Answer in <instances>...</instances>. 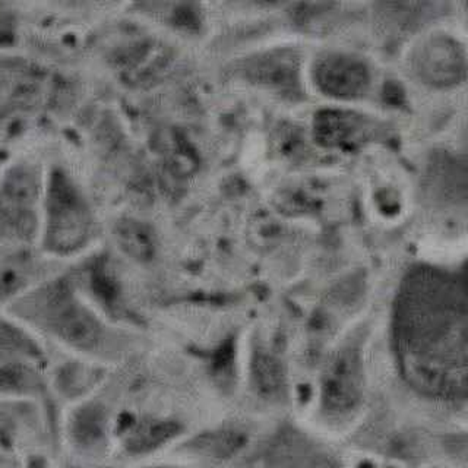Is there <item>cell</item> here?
I'll return each mask as SVG.
<instances>
[{
  "instance_id": "1",
  "label": "cell",
  "mask_w": 468,
  "mask_h": 468,
  "mask_svg": "<svg viewBox=\"0 0 468 468\" xmlns=\"http://www.w3.org/2000/svg\"><path fill=\"white\" fill-rule=\"evenodd\" d=\"M392 351L411 391L442 404L465 401L467 312L458 275L420 268L404 280L395 304Z\"/></svg>"
},
{
  "instance_id": "2",
  "label": "cell",
  "mask_w": 468,
  "mask_h": 468,
  "mask_svg": "<svg viewBox=\"0 0 468 468\" xmlns=\"http://www.w3.org/2000/svg\"><path fill=\"white\" fill-rule=\"evenodd\" d=\"M6 311L37 335L48 336L84 358L106 362L116 356V334L88 303L70 272L46 278Z\"/></svg>"
},
{
  "instance_id": "3",
  "label": "cell",
  "mask_w": 468,
  "mask_h": 468,
  "mask_svg": "<svg viewBox=\"0 0 468 468\" xmlns=\"http://www.w3.org/2000/svg\"><path fill=\"white\" fill-rule=\"evenodd\" d=\"M99 236V221L85 190L63 167L46 173L38 249L66 260L80 255Z\"/></svg>"
},
{
  "instance_id": "4",
  "label": "cell",
  "mask_w": 468,
  "mask_h": 468,
  "mask_svg": "<svg viewBox=\"0 0 468 468\" xmlns=\"http://www.w3.org/2000/svg\"><path fill=\"white\" fill-rule=\"evenodd\" d=\"M44 182L46 173L28 160L0 176V243L38 248Z\"/></svg>"
},
{
  "instance_id": "5",
  "label": "cell",
  "mask_w": 468,
  "mask_h": 468,
  "mask_svg": "<svg viewBox=\"0 0 468 468\" xmlns=\"http://www.w3.org/2000/svg\"><path fill=\"white\" fill-rule=\"evenodd\" d=\"M365 397V355L360 344L350 341L324 363L318 385L319 413L328 423H348L360 413Z\"/></svg>"
},
{
  "instance_id": "6",
  "label": "cell",
  "mask_w": 468,
  "mask_h": 468,
  "mask_svg": "<svg viewBox=\"0 0 468 468\" xmlns=\"http://www.w3.org/2000/svg\"><path fill=\"white\" fill-rule=\"evenodd\" d=\"M37 246H15L0 243V306L26 294L34 285L50 275L44 271L43 253Z\"/></svg>"
},
{
  "instance_id": "7",
  "label": "cell",
  "mask_w": 468,
  "mask_h": 468,
  "mask_svg": "<svg viewBox=\"0 0 468 468\" xmlns=\"http://www.w3.org/2000/svg\"><path fill=\"white\" fill-rule=\"evenodd\" d=\"M66 436L84 457H101L106 452L110 436V414L104 402L82 399L73 407L66 421Z\"/></svg>"
},
{
  "instance_id": "8",
  "label": "cell",
  "mask_w": 468,
  "mask_h": 468,
  "mask_svg": "<svg viewBox=\"0 0 468 468\" xmlns=\"http://www.w3.org/2000/svg\"><path fill=\"white\" fill-rule=\"evenodd\" d=\"M48 366L22 356L0 353V397L36 399L48 392Z\"/></svg>"
},
{
  "instance_id": "9",
  "label": "cell",
  "mask_w": 468,
  "mask_h": 468,
  "mask_svg": "<svg viewBox=\"0 0 468 468\" xmlns=\"http://www.w3.org/2000/svg\"><path fill=\"white\" fill-rule=\"evenodd\" d=\"M179 421L158 417L135 419L122 431V446L132 457L155 452L182 435Z\"/></svg>"
},
{
  "instance_id": "10",
  "label": "cell",
  "mask_w": 468,
  "mask_h": 468,
  "mask_svg": "<svg viewBox=\"0 0 468 468\" xmlns=\"http://www.w3.org/2000/svg\"><path fill=\"white\" fill-rule=\"evenodd\" d=\"M249 384L260 399L282 401L289 392V379L284 363L272 353L258 350L249 363Z\"/></svg>"
},
{
  "instance_id": "11",
  "label": "cell",
  "mask_w": 468,
  "mask_h": 468,
  "mask_svg": "<svg viewBox=\"0 0 468 468\" xmlns=\"http://www.w3.org/2000/svg\"><path fill=\"white\" fill-rule=\"evenodd\" d=\"M0 353L22 356L44 366L48 362L38 335L9 314L0 316Z\"/></svg>"
},
{
  "instance_id": "12",
  "label": "cell",
  "mask_w": 468,
  "mask_h": 468,
  "mask_svg": "<svg viewBox=\"0 0 468 468\" xmlns=\"http://www.w3.org/2000/svg\"><path fill=\"white\" fill-rule=\"evenodd\" d=\"M104 373L97 363H65L56 372V389L69 399H87L88 395L99 387Z\"/></svg>"
},
{
  "instance_id": "13",
  "label": "cell",
  "mask_w": 468,
  "mask_h": 468,
  "mask_svg": "<svg viewBox=\"0 0 468 468\" xmlns=\"http://www.w3.org/2000/svg\"><path fill=\"white\" fill-rule=\"evenodd\" d=\"M36 419L31 399H0V446L16 445L31 431Z\"/></svg>"
},
{
  "instance_id": "14",
  "label": "cell",
  "mask_w": 468,
  "mask_h": 468,
  "mask_svg": "<svg viewBox=\"0 0 468 468\" xmlns=\"http://www.w3.org/2000/svg\"><path fill=\"white\" fill-rule=\"evenodd\" d=\"M246 441L248 438L241 431L234 429H218V431L197 436L192 441L190 446L195 452L201 453L205 457L226 460L233 457L234 453H238L245 446Z\"/></svg>"
},
{
  "instance_id": "15",
  "label": "cell",
  "mask_w": 468,
  "mask_h": 468,
  "mask_svg": "<svg viewBox=\"0 0 468 468\" xmlns=\"http://www.w3.org/2000/svg\"><path fill=\"white\" fill-rule=\"evenodd\" d=\"M117 241L124 252L136 258H148L153 252V241L144 227L136 223L119 224L116 230Z\"/></svg>"
},
{
  "instance_id": "16",
  "label": "cell",
  "mask_w": 468,
  "mask_h": 468,
  "mask_svg": "<svg viewBox=\"0 0 468 468\" xmlns=\"http://www.w3.org/2000/svg\"><path fill=\"white\" fill-rule=\"evenodd\" d=\"M316 468H338L336 467L334 463H331V461H324V463H321V464L316 465Z\"/></svg>"
},
{
  "instance_id": "17",
  "label": "cell",
  "mask_w": 468,
  "mask_h": 468,
  "mask_svg": "<svg viewBox=\"0 0 468 468\" xmlns=\"http://www.w3.org/2000/svg\"><path fill=\"white\" fill-rule=\"evenodd\" d=\"M145 468H186V467H180V465L165 464V465H151V467H145Z\"/></svg>"
},
{
  "instance_id": "18",
  "label": "cell",
  "mask_w": 468,
  "mask_h": 468,
  "mask_svg": "<svg viewBox=\"0 0 468 468\" xmlns=\"http://www.w3.org/2000/svg\"><path fill=\"white\" fill-rule=\"evenodd\" d=\"M72 468H84V467H72Z\"/></svg>"
}]
</instances>
